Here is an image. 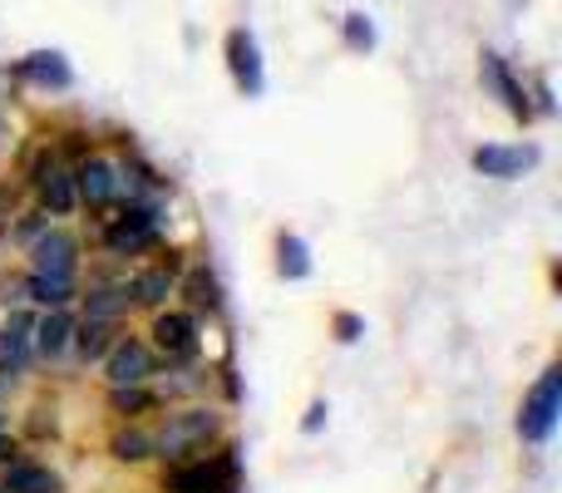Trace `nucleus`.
I'll use <instances>...</instances> for the list:
<instances>
[{
  "label": "nucleus",
  "instance_id": "obj_1",
  "mask_svg": "<svg viewBox=\"0 0 562 493\" xmlns=\"http://www.w3.org/2000/svg\"><path fill=\"white\" fill-rule=\"evenodd\" d=\"M213 445H223V415L213 405H183L168 410L164 425L154 429V449L164 464H178V459H198Z\"/></svg>",
  "mask_w": 562,
  "mask_h": 493
},
{
  "label": "nucleus",
  "instance_id": "obj_2",
  "mask_svg": "<svg viewBox=\"0 0 562 493\" xmlns=\"http://www.w3.org/2000/svg\"><path fill=\"white\" fill-rule=\"evenodd\" d=\"M243 449L233 439H223L217 455H198V459H178V464L164 469V493H237V464Z\"/></svg>",
  "mask_w": 562,
  "mask_h": 493
},
{
  "label": "nucleus",
  "instance_id": "obj_3",
  "mask_svg": "<svg viewBox=\"0 0 562 493\" xmlns=\"http://www.w3.org/2000/svg\"><path fill=\"white\" fill-rule=\"evenodd\" d=\"M158 203H124V213L104 223V251L109 257H138V251L164 243V227H158Z\"/></svg>",
  "mask_w": 562,
  "mask_h": 493
},
{
  "label": "nucleus",
  "instance_id": "obj_4",
  "mask_svg": "<svg viewBox=\"0 0 562 493\" xmlns=\"http://www.w3.org/2000/svg\"><path fill=\"white\" fill-rule=\"evenodd\" d=\"M558 415H562V366H548L538 376V385L524 395V405H518V439L524 445H548L558 429Z\"/></svg>",
  "mask_w": 562,
  "mask_h": 493
},
{
  "label": "nucleus",
  "instance_id": "obj_5",
  "mask_svg": "<svg viewBox=\"0 0 562 493\" xmlns=\"http://www.w3.org/2000/svg\"><path fill=\"white\" fill-rule=\"evenodd\" d=\"M30 188H35L40 208H45L49 217H69L79 208V193H75V168L59 164L49 148H40L35 158H30Z\"/></svg>",
  "mask_w": 562,
  "mask_h": 493
},
{
  "label": "nucleus",
  "instance_id": "obj_6",
  "mask_svg": "<svg viewBox=\"0 0 562 493\" xmlns=\"http://www.w3.org/2000/svg\"><path fill=\"white\" fill-rule=\"evenodd\" d=\"M148 336H154V350L164 356V366H193L198 356H203V330H198V316L193 311H154V326H148Z\"/></svg>",
  "mask_w": 562,
  "mask_h": 493
},
{
  "label": "nucleus",
  "instance_id": "obj_7",
  "mask_svg": "<svg viewBox=\"0 0 562 493\" xmlns=\"http://www.w3.org/2000/svg\"><path fill=\"white\" fill-rule=\"evenodd\" d=\"M79 261H85V243L65 227H45V233L30 243V271L55 281H79Z\"/></svg>",
  "mask_w": 562,
  "mask_h": 493
},
{
  "label": "nucleus",
  "instance_id": "obj_8",
  "mask_svg": "<svg viewBox=\"0 0 562 493\" xmlns=\"http://www.w3.org/2000/svg\"><path fill=\"white\" fill-rule=\"evenodd\" d=\"M104 376L109 385H148L158 376V350L138 336H119L114 350L104 356Z\"/></svg>",
  "mask_w": 562,
  "mask_h": 493
},
{
  "label": "nucleus",
  "instance_id": "obj_9",
  "mask_svg": "<svg viewBox=\"0 0 562 493\" xmlns=\"http://www.w3.org/2000/svg\"><path fill=\"white\" fill-rule=\"evenodd\" d=\"M479 79H484V89L518 119V124H533V99H528V89L514 79V69H508L504 55L484 49V55H479Z\"/></svg>",
  "mask_w": 562,
  "mask_h": 493
},
{
  "label": "nucleus",
  "instance_id": "obj_10",
  "mask_svg": "<svg viewBox=\"0 0 562 493\" xmlns=\"http://www.w3.org/2000/svg\"><path fill=\"white\" fill-rule=\"evenodd\" d=\"M75 193H79V208H94V213H104V208L119 203V164L114 158H79L75 164Z\"/></svg>",
  "mask_w": 562,
  "mask_h": 493
},
{
  "label": "nucleus",
  "instance_id": "obj_11",
  "mask_svg": "<svg viewBox=\"0 0 562 493\" xmlns=\"http://www.w3.org/2000/svg\"><path fill=\"white\" fill-rule=\"evenodd\" d=\"M538 144H484V148H474V173H484V178H524L528 168H538Z\"/></svg>",
  "mask_w": 562,
  "mask_h": 493
},
{
  "label": "nucleus",
  "instance_id": "obj_12",
  "mask_svg": "<svg viewBox=\"0 0 562 493\" xmlns=\"http://www.w3.org/2000/svg\"><path fill=\"white\" fill-rule=\"evenodd\" d=\"M227 69H233L237 89H243L247 99H257L267 89V75H262V49H257L252 30H233L227 35Z\"/></svg>",
  "mask_w": 562,
  "mask_h": 493
},
{
  "label": "nucleus",
  "instance_id": "obj_13",
  "mask_svg": "<svg viewBox=\"0 0 562 493\" xmlns=\"http://www.w3.org/2000/svg\"><path fill=\"white\" fill-rule=\"evenodd\" d=\"M75 311L69 306H49L45 316H35V330H30V350L40 360H59L69 346H75Z\"/></svg>",
  "mask_w": 562,
  "mask_h": 493
},
{
  "label": "nucleus",
  "instance_id": "obj_14",
  "mask_svg": "<svg viewBox=\"0 0 562 493\" xmlns=\"http://www.w3.org/2000/svg\"><path fill=\"white\" fill-rule=\"evenodd\" d=\"M79 301H85L89 321H124L128 306H134V291H128V277L124 281H89V291H79Z\"/></svg>",
  "mask_w": 562,
  "mask_h": 493
},
{
  "label": "nucleus",
  "instance_id": "obj_15",
  "mask_svg": "<svg viewBox=\"0 0 562 493\" xmlns=\"http://www.w3.org/2000/svg\"><path fill=\"white\" fill-rule=\"evenodd\" d=\"M15 75L35 89H69L75 85V69H69V59L59 55V49H35V55H25L15 65Z\"/></svg>",
  "mask_w": 562,
  "mask_h": 493
},
{
  "label": "nucleus",
  "instance_id": "obj_16",
  "mask_svg": "<svg viewBox=\"0 0 562 493\" xmlns=\"http://www.w3.org/2000/svg\"><path fill=\"white\" fill-rule=\"evenodd\" d=\"M59 474L49 464H35V459H10L0 469V493H59Z\"/></svg>",
  "mask_w": 562,
  "mask_h": 493
},
{
  "label": "nucleus",
  "instance_id": "obj_17",
  "mask_svg": "<svg viewBox=\"0 0 562 493\" xmlns=\"http://www.w3.org/2000/svg\"><path fill=\"white\" fill-rule=\"evenodd\" d=\"M178 291H183V301H188V311H193V316H217V311H223V281L213 277V271L203 267V261H198V267H188L183 277H178Z\"/></svg>",
  "mask_w": 562,
  "mask_h": 493
},
{
  "label": "nucleus",
  "instance_id": "obj_18",
  "mask_svg": "<svg viewBox=\"0 0 562 493\" xmlns=\"http://www.w3.org/2000/svg\"><path fill=\"white\" fill-rule=\"evenodd\" d=\"M109 459H119V464H148V459H158L154 429H144L138 419H124V425L109 435Z\"/></svg>",
  "mask_w": 562,
  "mask_h": 493
},
{
  "label": "nucleus",
  "instance_id": "obj_19",
  "mask_svg": "<svg viewBox=\"0 0 562 493\" xmlns=\"http://www.w3.org/2000/svg\"><path fill=\"white\" fill-rule=\"evenodd\" d=\"M128 291H134V306L158 311V306H164V301L178 291V271L168 267V261H158V267H148V271H138V277H128Z\"/></svg>",
  "mask_w": 562,
  "mask_h": 493
},
{
  "label": "nucleus",
  "instance_id": "obj_20",
  "mask_svg": "<svg viewBox=\"0 0 562 493\" xmlns=\"http://www.w3.org/2000/svg\"><path fill=\"white\" fill-rule=\"evenodd\" d=\"M119 336H124V321H89L85 316V326H75V346L69 350H79V360L94 366V360H104L109 350H114Z\"/></svg>",
  "mask_w": 562,
  "mask_h": 493
},
{
  "label": "nucleus",
  "instance_id": "obj_21",
  "mask_svg": "<svg viewBox=\"0 0 562 493\" xmlns=\"http://www.w3.org/2000/svg\"><path fill=\"white\" fill-rule=\"evenodd\" d=\"M207 385H213V376H207V370H193V366H168L154 395H158V405H168V400H193V395H203Z\"/></svg>",
  "mask_w": 562,
  "mask_h": 493
},
{
  "label": "nucleus",
  "instance_id": "obj_22",
  "mask_svg": "<svg viewBox=\"0 0 562 493\" xmlns=\"http://www.w3.org/2000/svg\"><path fill=\"white\" fill-rule=\"evenodd\" d=\"M104 405H109V415H119V419H144L158 410V395H154V385H109Z\"/></svg>",
  "mask_w": 562,
  "mask_h": 493
},
{
  "label": "nucleus",
  "instance_id": "obj_23",
  "mask_svg": "<svg viewBox=\"0 0 562 493\" xmlns=\"http://www.w3.org/2000/svg\"><path fill=\"white\" fill-rule=\"evenodd\" d=\"M20 291H25V301H35V306H69V301H79V281H55V277H40V271H30L25 281H20Z\"/></svg>",
  "mask_w": 562,
  "mask_h": 493
},
{
  "label": "nucleus",
  "instance_id": "obj_24",
  "mask_svg": "<svg viewBox=\"0 0 562 493\" xmlns=\"http://www.w3.org/2000/svg\"><path fill=\"white\" fill-rule=\"evenodd\" d=\"M277 277L281 281H306L311 277V247H306V237H296V233H281L277 237Z\"/></svg>",
  "mask_w": 562,
  "mask_h": 493
},
{
  "label": "nucleus",
  "instance_id": "obj_25",
  "mask_svg": "<svg viewBox=\"0 0 562 493\" xmlns=\"http://www.w3.org/2000/svg\"><path fill=\"white\" fill-rule=\"evenodd\" d=\"M340 30H346V45L356 49V55H366V49H375V25H370V15H360V10H350V15L340 20Z\"/></svg>",
  "mask_w": 562,
  "mask_h": 493
},
{
  "label": "nucleus",
  "instance_id": "obj_26",
  "mask_svg": "<svg viewBox=\"0 0 562 493\" xmlns=\"http://www.w3.org/2000/svg\"><path fill=\"white\" fill-rule=\"evenodd\" d=\"M330 330H336L340 346H356V340L366 336V316H356V311H336V316H330Z\"/></svg>",
  "mask_w": 562,
  "mask_h": 493
},
{
  "label": "nucleus",
  "instance_id": "obj_27",
  "mask_svg": "<svg viewBox=\"0 0 562 493\" xmlns=\"http://www.w3.org/2000/svg\"><path fill=\"white\" fill-rule=\"evenodd\" d=\"M45 227H49V213H45V208H35V213H25V217L15 223V243H25V247H30L40 233H45Z\"/></svg>",
  "mask_w": 562,
  "mask_h": 493
},
{
  "label": "nucleus",
  "instance_id": "obj_28",
  "mask_svg": "<svg viewBox=\"0 0 562 493\" xmlns=\"http://www.w3.org/2000/svg\"><path fill=\"white\" fill-rule=\"evenodd\" d=\"M55 429H59V425H55V405H49V410H45V405L30 410V419H25V435H30V439H45V435H55Z\"/></svg>",
  "mask_w": 562,
  "mask_h": 493
},
{
  "label": "nucleus",
  "instance_id": "obj_29",
  "mask_svg": "<svg viewBox=\"0 0 562 493\" xmlns=\"http://www.w3.org/2000/svg\"><path fill=\"white\" fill-rule=\"evenodd\" d=\"M59 154L65 158H89V134H79V128H69V134H59Z\"/></svg>",
  "mask_w": 562,
  "mask_h": 493
},
{
  "label": "nucleus",
  "instance_id": "obj_30",
  "mask_svg": "<svg viewBox=\"0 0 562 493\" xmlns=\"http://www.w3.org/2000/svg\"><path fill=\"white\" fill-rule=\"evenodd\" d=\"M326 415H330V405H326V400H311L306 419H301V435H321V429H326Z\"/></svg>",
  "mask_w": 562,
  "mask_h": 493
},
{
  "label": "nucleus",
  "instance_id": "obj_31",
  "mask_svg": "<svg viewBox=\"0 0 562 493\" xmlns=\"http://www.w3.org/2000/svg\"><path fill=\"white\" fill-rule=\"evenodd\" d=\"M533 99H538L533 114H558V99H553V89H548V79H538L533 85Z\"/></svg>",
  "mask_w": 562,
  "mask_h": 493
},
{
  "label": "nucleus",
  "instance_id": "obj_32",
  "mask_svg": "<svg viewBox=\"0 0 562 493\" xmlns=\"http://www.w3.org/2000/svg\"><path fill=\"white\" fill-rule=\"evenodd\" d=\"M10 459H20V439L5 435V425H0V469H5Z\"/></svg>",
  "mask_w": 562,
  "mask_h": 493
},
{
  "label": "nucleus",
  "instance_id": "obj_33",
  "mask_svg": "<svg viewBox=\"0 0 562 493\" xmlns=\"http://www.w3.org/2000/svg\"><path fill=\"white\" fill-rule=\"evenodd\" d=\"M217 376H223V390H227V400H237V395H243V385H237V370H233V366H223V370H217Z\"/></svg>",
  "mask_w": 562,
  "mask_h": 493
},
{
  "label": "nucleus",
  "instance_id": "obj_34",
  "mask_svg": "<svg viewBox=\"0 0 562 493\" xmlns=\"http://www.w3.org/2000/svg\"><path fill=\"white\" fill-rule=\"evenodd\" d=\"M10 213H15V188H10V183H0V223H5Z\"/></svg>",
  "mask_w": 562,
  "mask_h": 493
}]
</instances>
